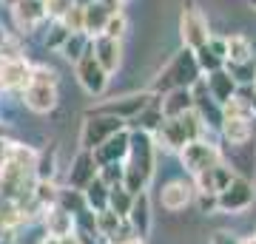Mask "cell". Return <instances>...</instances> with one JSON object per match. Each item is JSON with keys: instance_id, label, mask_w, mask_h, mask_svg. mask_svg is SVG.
Here are the masks:
<instances>
[{"instance_id": "d590c367", "label": "cell", "mask_w": 256, "mask_h": 244, "mask_svg": "<svg viewBox=\"0 0 256 244\" xmlns=\"http://www.w3.org/2000/svg\"><path fill=\"white\" fill-rule=\"evenodd\" d=\"M196 205H200L202 213H214V210H220L216 208V196H214V193H196Z\"/></svg>"}, {"instance_id": "9c48e42d", "label": "cell", "mask_w": 256, "mask_h": 244, "mask_svg": "<svg viewBox=\"0 0 256 244\" xmlns=\"http://www.w3.org/2000/svg\"><path fill=\"white\" fill-rule=\"evenodd\" d=\"M77 80H80V85L92 97H100L102 91H106V85H108V74L102 71V65L92 54V40H88V48L77 57Z\"/></svg>"}, {"instance_id": "4dcf8cb0", "label": "cell", "mask_w": 256, "mask_h": 244, "mask_svg": "<svg viewBox=\"0 0 256 244\" xmlns=\"http://www.w3.org/2000/svg\"><path fill=\"white\" fill-rule=\"evenodd\" d=\"M222 68L234 77V82H236V85L254 82V68H256V65H250V63H228V60H225V65H222Z\"/></svg>"}, {"instance_id": "cb8c5ba5", "label": "cell", "mask_w": 256, "mask_h": 244, "mask_svg": "<svg viewBox=\"0 0 256 244\" xmlns=\"http://www.w3.org/2000/svg\"><path fill=\"white\" fill-rule=\"evenodd\" d=\"M254 45L245 34H230L225 37V60L228 63H250Z\"/></svg>"}, {"instance_id": "8d00e7d4", "label": "cell", "mask_w": 256, "mask_h": 244, "mask_svg": "<svg viewBox=\"0 0 256 244\" xmlns=\"http://www.w3.org/2000/svg\"><path fill=\"white\" fill-rule=\"evenodd\" d=\"M210 244H239V239L234 233H228V230H216L214 239H210Z\"/></svg>"}, {"instance_id": "30bf717a", "label": "cell", "mask_w": 256, "mask_h": 244, "mask_svg": "<svg viewBox=\"0 0 256 244\" xmlns=\"http://www.w3.org/2000/svg\"><path fill=\"white\" fill-rule=\"evenodd\" d=\"M128 139H131V131L128 128H120L117 134H111L100 148H94L92 156H94V162H97V168L100 165H108V162H122L128 154Z\"/></svg>"}, {"instance_id": "277c9868", "label": "cell", "mask_w": 256, "mask_h": 244, "mask_svg": "<svg viewBox=\"0 0 256 244\" xmlns=\"http://www.w3.org/2000/svg\"><path fill=\"white\" fill-rule=\"evenodd\" d=\"M180 37H182L185 48H191V51H196L200 45H205L210 40L208 20H205L202 9L196 6V0H185L182 17H180Z\"/></svg>"}, {"instance_id": "8992f818", "label": "cell", "mask_w": 256, "mask_h": 244, "mask_svg": "<svg viewBox=\"0 0 256 244\" xmlns=\"http://www.w3.org/2000/svg\"><path fill=\"white\" fill-rule=\"evenodd\" d=\"M120 128H126V122L117 117H106V114H88V119L82 122L80 131V145L82 151H94L100 148L111 134H117Z\"/></svg>"}, {"instance_id": "ffe728a7", "label": "cell", "mask_w": 256, "mask_h": 244, "mask_svg": "<svg viewBox=\"0 0 256 244\" xmlns=\"http://www.w3.org/2000/svg\"><path fill=\"white\" fill-rule=\"evenodd\" d=\"M128 222L134 227V233L142 239L148 233V227H151V202H148V193H134V202H131V210H128Z\"/></svg>"}, {"instance_id": "8fae6325", "label": "cell", "mask_w": 256, "mask_h": 244, "mask_svg": "<svg viewBox=\"0 0 256 244\" xmlns=\"http://www.w3.org/2000/svg\"><path fill=\"white\" fill-rule=\"evenodd\" d=\"M92 54L94 60L102 65V71L106 74H114L120 68V60H122V45H120V40H114V37H94L92 40Z\"/></svg>"}, {"instance_id": "d6a6232c", "label": "cell", "mask_w": 256, "mask_h": 244, "mask_svg": "<svg viewBox=\"0 0 256 244\" xmlns=\"http://www.w3.org/2000/svg\"><path fill=\"white\" fill-rule=\"evenodd\" d=\"M28 82H37V85H57V71L52 65H32Z\"/></svg>"}, {"instance_id": "603a6c76", "label": "cell", "mask_w": 256, "mask_h": 244, "mask_svg": "<svg viewBox=\"0 0 256 244\" xmlns=\"http://www.w3.org/2000/svg\"><path fill=\"white\" fill-rule=\"evenodd\" d=\"M106 20H108V11L102 9L100 0H94L92 6H86V17H82V34L94 40V37L102 34V28H106Z\"/></svg>"}, {"instance_id": "2e32d148", "label": "cell", "mask_w": 256, "mask_h": 244, "mask_svg": "<svg viewBox=\"0 0 256 244\" xmlns=\"http://www.w3.org/2000/svg\"><path fill=\"white\" fill-rule=\"evenodd\" d=\"M12 14L23 31H32L37 23L46 20V6H43V0H18V3H12Z\"/></svg>"}, {"instance_id": "6da1fadb", "label": "cell", "mask_w": 256, "mask_h": 244, "mask_svg": "<svg viewBox=\"0 0 256 244\" xmlns=\"http://www.w3.org/2000/svg\"><path fill=\"white\" fill-rule=\"evenodd\" d=\"M154 176V139L146 131H134L128 139V154L122 165V188L134 196L142 193Z\"/></svg>"}, {"instance_id": "bcb514c9", "label": "cell", "mask_w": 256, "mask_h": 244, "mask_svg": "<svg viewBox=\"0 0 256 244\" xmlns=\"http://www.w3.org/2000/svg\"><path fill=\"white\" fill-rule=\"evenodd\" d=\"M6 3H18V0H6Z\"/></svg>"}, {"instance_id": "f1b7e54d", "label": "cell", "mask_w": 256, "mask_h": 244, "mask_svg": "<svg viewBox=\"0 0 256 244\" xmlns=\"http://www.w3.org/2000/svg\"><path fill=\"white\" fill-rule=\"evenodd\" d=\"M82 17H86V6H77L74 3L72 9L60 17V23H63V28L68 34H82Z\"/></svg>"}, {"instance_id": "e575fe53", "label": "cell", "mask_w": 256, "mask_h": 244, "mask_svg": "<svg viewBox=\"0 0 256 244\" xmlns=\"http://www.w3.org/2000/svg\"><path fill=\"white\" fill-rule=\"evenodd\" d=\"M66 37H68V31H66V28H63V23L57 20V26L52 28V34L46 37V45H48V48H60V45L66 43Z\"/></svg>"}, {"instance_id": "52a82bcc", "label": "cell", "mask_w": 256, "mask_h": 244, "mask_svg": "<svg viewBox=\"0 0 256 244\" xmlns=\"http://www.w3.org/2000/svg\"><path fill=\"white\" fill-rule=\"evenodd\" d=\"M254 196H256L254 182H248L245 176H234L228 188L216 193V208L222 213H242L254 205Z\"/></svg>"}, {"instance_id": "f546056e", "label": "cell", "mask_w": 256, "mask_h": 244, "mask_svg": "<svg viewBox=\"0 0 256 244\" xmlns=\"http://www.w3.org/2000/svg\"><path fill=\"white\" fill-rule=\"evenodd\" d=\"M86 48H88V37L86 34H68L66 37V43L60 45L63 57H68V60H74V63H77V57H80Z\"/></svg>"}, {"instance_id": "7dc6e473", "label": "cell", "mask_w": 256, "mask_h": 244, "mask_svg": "<svg viewBox=\"0 0 256 244\" xmlns=\"http://www.w3.org/2000/svg\"><path fill=\"white\" fill-rule=\"evenodd\" d=\"M120 3H126V0H120Z\"/></svg>"}, {"instance_id": "60d3db41", "label": "cell", "mask_w": 256, "mask_h": 244, "mask_svg": "<svg viewBox=\"0 0 256 244\" xmlns=\"http://www.w3.org/2000/svg\"><path fill=\"white\" fill-rule=\"evenodd\" d=\"M6 40H9V34H6V28H3V26H0V45H3V43H6Z\"/></svg>"}, {"instance_id": "3957f363", "label": "cell", "mask_w": 256, "mask_h": 244, "mask_svg": "<svg viewBox=\"0 0 256 244\" xmlns=\"http://www.w3.org/2000/svg\"><path fill=\"white\" fill-rule=\"evenodd\" d=\"M202 131H205V125H202V119L194 111L180 114V117H162V122L156 128L162 145L171 148V151H180L182 145L194 142V139H202Z\"/></svg>"}, {"instance_id": "b9f144b4", "label": "cell", "mask_w": 256, "mask_h": 244, "mask_svg": "<svg viewBox=\"0 0 256 244\" xmlns=\"http://www.w3.org/2000/svg\"><path fill=\"white\" fill-rule=\"evenodd\" d=\"M239 244H256V239H248V242H239Z\"/></svg>"}, {"instance_id": "7a4b0ae2", "label": "cell", "mask_w": 256, "mask_h": 244, "mask_svg": "<svg viewBox=\"0 0 256 244\" xmlns=\"http://www.w3.org/2000/svg\"><path fill=\"white\" fill-rule=\"evenodd\" d=\"M200 65H196V57H194L191 48H182L171 57V63L165 65L162 71L156 74L154 85H151V94H165V91L174 88H191L194 82H200Z\"/></svg>"}, {"instance_id": "ab89813d", "label": "cell", "mask_w": 256, "mask_h": 244, "mask_svg": "<svg viewBox=\"0 0 256 244\" xmlns=\"http://www.w3.org/2000/svg\"><path fill=\"white\" fill-rule=\"evenodd\" d=\"M114 244H142V239H140V236H126V239H120V242H114Z\"/></svg>"}, {"instance_id": "ba28073f", "label": "cell", "mask_w": 256, "mask_h": 244, "mask_svg": "<svg viewBox=\"0 0 256 244\" xmlns=\"http://www.w3.org/2000/svg\"><path fill=\"white\" fill-rule=\"evenodd\" d=\"M151 91H142V94H128V97H120V100H108L102 102V105H97V108H92L88 114H106V117H117V119H137L142 111L151 105Z\"/></svg>"}, {"instance_id": "ac0fdd59", "label": "cell", "mask_w": 256, "mask_h": 244, "mask_svg": "<svg viewBox=\"0 0 256 244\" xmlns=\"http://www.w3.org/2000/svg\"><path fill=\"white\" fill-rule=\"evenodd\" d=\"M92 179H97V162H94L92 151H80L72 165V171H68V185L74 190H82Z\"/></svg>"}, {"instance_id": "44dd1931", "label": "cell", "mask_w": 256, "mask_h": 244, "mask_svg": "<svg viewBox=\"0 0 256 244\" xmlns=\"http://www.w3.org/2000/svg\"><path fill=\"white\" fill-rule=\"evenodd\" d=\"M46 230L52 239H60V236H68L74 230V216L63 205H52L46 208Z\"/></svg>"}, {"instance_id": "c3c4849f", "label": "cell", "mask_w": 256, "mask_h": 244, "mask_svg": "<svg viewBox=\"0 0 256 244\" xmlns=\"http://www.w3.org/2000/svg\"><path fill=\"white\" fill-rule=\"evenodd\" d=\"M254 239H256V236H254Z\"/></svg>"}, {"instance_id": "7bdbcfd3", "label": "cell", "mask_w": 256, "mask_h": 244, "mask_svg": "<svg viewBox=\"0 0 256 244\" xmlns=\"http://www.w3.org/2000/svg\"><path fill=\"white\" fill-rule=\"evenodd\" d=\"M43 244H57V239H46V242H43Z\"/></svg>"}, {"instance_id": "d6986e66", "label": "cell", "mask_w": 256, "mask_h": 244, "mask_svg": "<svg viewBox=\"0 0 256 244\" xmlns=\"http://www.w3.org/2000/svg\"><path fill=\"white\" fill-rule=\"evenodd\" d=\"M188 111H194V94H191V88L165 91L162 102H160V114H162V117H180V114H188Z\"/></svg>"}, {"instance_id": "f35d334b", "label": "cell", "mask_w": 256, "mask_h": 244, "mask_svg": "<svg viewBox=\"0 0 256 244\" xmlns=\"http://www.w3.org/2000/svg\"><path fill=\"white\" fill-rule=\"evenodd\" d=\"M57 244H80V236H77V233L60 236V239H57Z\"/></svg>"}, {"instance_id": "4316f807", "label": "cell", "mask_w": 256, "mask_h": 244, "mask_svg": "<svg viewBox=\"0 0 256 244\" xmlns=\"http://www.w3.org/2000/svg\"><path fill=\"white\" fill-rule=\"evenodd\" d=\"M54 171H57V151H43L37 154L34 159V179L43 182V179H54Z\"/></svg>"}, {"instance_id": "9a60e30c", "label": "cell", "mask_w": 256, "mask_h": 244, "mask_svg": "<svg viewBox=\"0 0 256 244\" xmlns=\"http://www.w3.org/2000/svg\"><path fill=\"white\" fill-rule=\"evenodd\" d=\"M205 91L210 94V100L222 108L228 100H234V97H236L239 85L234 82V77H230L225 68H220V71H210L208 74V85H205Z\"/></svg>"}, {"instance_id": "e0dca14e", "label": "cell", "mask_w": 256, "mask_h": 244, "mask_svg": "<svg viewBox=\"0 0 256 244\" xmlns=\"http://www.w3.org/2000/svg\"><path fill=\"white\" fill-rule=\"evenodd\" d=\"M32 65L20 60H0V88H26Z\"/></svg>"}, {"instance_id": "5b68a950", "label": "cell", "mask_w": 256, "mask_h": 244, "mask_svg": "<svg viewBox=\"0 0 256 244\" xmlns=\"http://www.w3.org/2000/svg\"><path fill=\"white\" fill-rule=\"evenodd\" d=\"M180 159H182L185 171L191 173V176H200L202 171H208V168L222 162V151L216 145L205 142V139H194V142L180 148Z\"/></svg>"}, {"instance_id": "f6af8a7d", "label": "cell", "mask_w": 256, "mask_h": 244, "mask_svg": "<svg viewBox=\"0 0 256 244\" xmlns=\"http://www.w3.org/2000/svg\"><path fill=\"white\" fill-rule=\"evenodd\" d=\"M254 88H256V68H254Z\"/></svg>"}, {"instance_id": "484cf974", "label": "cell", "mask_w": 256, "mask_h": 244, "mask_svg": "<svg viewBox=\"0 0 256 244\" xmlns=\"http://www.w3.org/2000/svg\"><path fill=\"white\" fill-rule=\"evenodd\" d=\"M131 202H134V196H131V193L122 188V185H114V188H108V210H111V213H117L120 219L128 216Z\"/></svg>"}, {"instance_id": "ee69618b", "label": "cell", "mask_w": 256, "mask_h": 244, "mask_svg": "<svg viewBox=\"0 0 256 244\" xmlns=\"http://www.w3.org/2000/svg\"><path fill=\"white\" fill-rule=\"evenodd\" d=\"M248 6H254V9H256V0H248Z\"/></svg>"}, {"instance_id": "7402d4cb", "label": "cell", "mask_w": 256, "mask_h": 244, "mask_svg": "<svg viewBox=\"0 0 256 244\" xmlns=\"http://www.w3.org/2000/svg\"><path fill=\"white\" fill-rule=\"evenodd\" d=\"M222 136L228 139L230 145H248L250 142V119H239V117H222L220 122Z\"/></svg>"}, {"instance_id": "836d02e7", "label": "cell", "mask_w": 256, "mask_h": 244, "mask_svg": "<svg viewBox=\"0 0 256 244\" xmlns=\"http://www.w3.org/2000/svg\"><path fill=\"white\" fill-rule=\"evenodd\" d=\"M43 6H46V17L60 20L66 11L74 6V0H43Z\"/></svg>"}, {"instance_id": "4fadbf2b", "label": "cell", "mask_w": 256, "mask_h": 244, "mask_svg": "<svg viewBox=\"0 0 256 244\" xmlns=\"http://www.w3.org/2000/svg\"><path fill=\"white\" fill-rule=\"evenodd\" d=\"M23 100L26 105L34 114H48V111H54L57 105V85H37V82H28L26 88H23Z\"/></svg>"}, {"instance_id": "d4e9b609", "label": "cell", "mask_w": 256, "mask_h": 244, "mask_svg": "<svg viewBox=\"0 0 256 244\" xmlns=\"http://www.w3.org/2000/svg\"><path fill=\"white\" fill-rule=\"evenodd\" d=\"M82 202H86L94 213L106 210V208H108V185H106V182H100V176H97V179H92L86 188H82Z\"/></svg>"}, {"instance_id": "74e56055", "label": "cell", "mask_w": 256, "mask_h": 244, "mask_svg": "<svg viewBox=\"0 0 256 244\" xmlns=\"http://www.w3.org/2000/svg\"><path fill=\"white\" fill-rule=\"evenodd\" d=\"M12 148H14L12 142H3V139H0V165H3V162H9V156H12Z\"/></svg>"}, {"instance_id": "83f0119b", "label": "cell", "mask_w": 256, "mask_h": 244, "mask_svg": "<svg viewBox=\"0 0 256 244\" xmlns=\"http://www.w3.org/2000/svg\"><path fill=\"white\" fill-rule=\"evenodd\" d=\"M194 57H196V65H200V71H220L222 65H225V60H222L216 51H210V45H200L196 51H194Z\"/></svg>"}, {"instance_id": "7c38bea8", "label": "cell", "mask_w": 256, "mask_h": 244, "mask_svg": "<svg viewBox=\"0 0 256 244\" xmlns=\"http://www.w3.org/2000/svg\"><path fill=\"white\" fill-rule=\"evenodd\" d=\"M236 173L230 171L228 165H214V168H208V171H202L200 176H194V190L196 193H220V190H225L230 185V179H234Z\"/></svg>"}, {"instance_id": "5bb4252c", "label": "cell", "mask_w": 256, "mask_h": 244, "mask_svg": "<svg viewBox=\"0 0 256 244\" xmlns=\"http://www.w3.org/2000/svg\"><path fill=\"white\" fill-rule=\"evenodd\" d=\"M194 196H196V190H194L191 182H168L162 188V193H160V202H162L165 210H185L188 205L194 202Z\"/></svg>"}, {"instance_id": "1f68e13d", "label": "cell", "mask_w": 256, "mask_h": 244, "mask_svg": "<svg viewBox=\"0 0 256 244\" xmlns=\"http://www.w3.org/2000/svg\"><path fill=\"white\" fill-rule=\"evenodd\" d=\"M128 28V20L122 11H117V14H108V20H106V28H102V34L106 37H114V40H120V37L126 34Z\"/></svg>"}]
</instances>
